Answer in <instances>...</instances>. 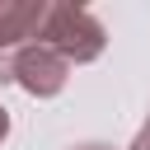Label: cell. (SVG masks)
Wrapping results in <instances>:
<instances>
[{"mask_svg":"<svg viewBox=\"0 0 150 150\" xmlns=\"http://www.w3.org/2000/svg\"><path fill=\"white\" fill-rule=\"evenodd\" d=\"M52 0H0V84H14V61L28 42H38Z\"/></svg>","mask_w":150,"mask_h":150,"instance_id":"cell-2","label":"cell"},{"mask_svg":"<svg viewBox=\"0 0 150 150\" xmlns=\"http://www.w3.org/2000/svg\"><path fill=\"white\" fill-rule=\"evenodd\" d=\"M66 80H70V66L42 42H28L19 52V61H14V84L23 94H33V98H56L66 89Z\"/></svg>","mask_w":150,"mask_h":150,"instance_id":"cell-3","label":"cell"},{"mask_svg":"<svg viewBox=\"0 0 150 150\" xmlns=\"http://www.w3.org/2000/svg\"><path fill=\"white\" fill-rule=\"evenodd\" d=\"M42 47H52L66 66H89L108 47V28L84 5H47V23L38 33Z\"/></svg>","mask_w":150,"mask_h":150,"instance_id":"cell-1","label":"cell"},{"mask_svg":"<svg viewBox=\"0 0 150 150\" xmlns=\"http://www.w3.org/2000/svg\"><path fill=\"white\" fill-rule=\"evenodd\" d=\"M127 150H150V117H145V127H141V131H136V141H131V145H127Z\"/></svg>","mask_w":150,"mask_h":150,"instance_id":"cell-4","label":"cell"},{"mask_svg":"<svg viewBox=\"0 0 150 150\" xmlns=\"http://www.w3.org/2000/svg\"><path fill=\"white\" fill-rule=\"evenodd\" d=\"M70 150H117V145H108V141H80V145H70Z\"/></svg>","mask_w":150,"mask_h":150,"instance_id":"cell-5","label":"cell"},{"mask_svg":"<svg viewBox=\"0 0 150 150\" xmlns=\"http://www.w3.org/2000/svg\"><path fill=\"white\" fill-rule=\"evenodd\" d=\"M5 136H9V112L0 108V141H5Z\"/></svg>","mask_w":150,"mask_h":150,"instance_id":"cell-6","label":"cell"}]
</instances>
